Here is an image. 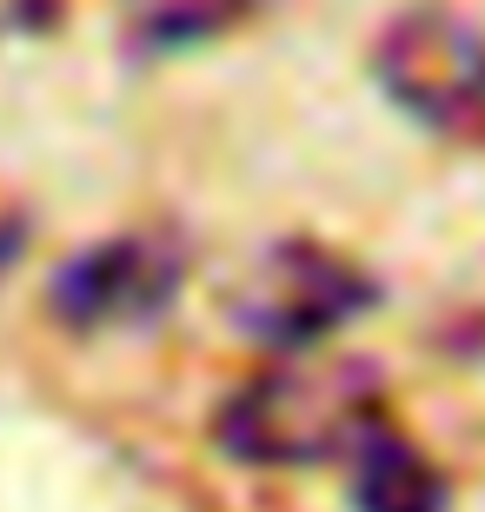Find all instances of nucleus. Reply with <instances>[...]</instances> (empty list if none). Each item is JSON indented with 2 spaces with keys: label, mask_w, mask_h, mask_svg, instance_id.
<instances>
[{
  "label": "nucleus",
  "mask_w": 485,
  "mask_h": 512,
  "mask_svg": "<svg viewBox=\"0 0 485 512\" xmlns=\"http://www.w3.org/2000/svg\"><path fill=\"white\" fill-rule=\"evenodd\" d=\"M386 426V393L366 360H280L220 406V453L240 466H326L353 459Z\"/></svg>",
  "instance_id": "1"
},
{
  "label": "nucleus",
  "mask_w": 485,
  "mask_h": 512,
  "mask_svg": "<svg viewBox=\"0 0 485 512\" xmlns=\"http://www.w3.org/2000/svg\"><path fill=\"white\" fill-rule=\"evenodd\" d=\"M379 94L452 147H485V27L452 7H406L373 40Z\"/></svg>",
  "instance_id": "2"
},
{
  "label": "nucleus",
  "mask_w": 485,
  "mask_h": 512,
  "mask_svg": "<svg viewBox=\"0 0 485 512\" xmlns=\"http://www.w3.org/2000/svg\"><path fill=\"white\" fill-rule=\"evenodd\" d=\"M379 306V280L346 253L313 247V240H280L240 273L226 293V320L266 353H313L339 326Z\"/></svg>",
  "instance_id": "3"
},
{
  "label": "nucleus",
  "mask_w": 485,
  "mask_h": 512,
  "mask_svg": "<svg viewBox=\"0 0 485 512\" xmlns=\"http://www.w3.org/2000/svg\"><path fill=\"white\" fill-rule=\"evenodd\" d=\"M187 253L160 233H113L54 266L47 306L74 333H140L180 300Z\"/></svg>",
  "instance_id": "4"
},
{
  "label": "nucleus",
  "mask_w": 485,
  "mask_h": 512,
  "mask_svg": "<svg viewBox=\"0 0 485 512\" xmlns=\"http://www.w3.org/2000/svg\"><path fill=\"white\" fill-rule=\"evenodd\" d=\"M353 512H452L446 473L392 426L353 446Z\"/></svg>",
  "instance_id": "5"
},
{
  "label": "nucleus",
  "mask_w": 485,
  "mask_h": 512,
  "mask_svg": "<svg viewBox=\"0 0 485 512\" xmlns=\"http://www.w3.org/2000/svg\"><path fill=\"white\" fill-rule=\"evenodd\" d=\"M273 7L280 0H120V27H127V47L140 60H160L240 34L246 20L273 14Z\"/></svg>",
  "instance_id": "6"
}]
</instances>
